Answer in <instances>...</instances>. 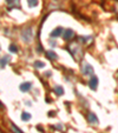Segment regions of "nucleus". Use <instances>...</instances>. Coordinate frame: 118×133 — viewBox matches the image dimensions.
I'll use <instances>...</instances> for the list:
<instances>
[{"instance_id":"nucleus-9","label":"nucleus","mask_w":118,"mask_h":133,"mask_svg":"<svg viewBox=\"0 0 118 133\" xmlns=\"http://www.w3.org/2000/svg\"><path fill=\"white\" fill-rule=\"evenodd\" d=\"M46 57H47L50 60H57V58H58L57 53H54L53 51H47V52H46Z\"/></svg>"},{"instance_id":"nucleus-12","label":"nucleus","mask_w":118,"mask_h":133,"mask_svg":"<svg viewBox=\"0 0 118 133\" xmlns=\"http://www.w3.org/2000/svg\"><path fill=\"white\" fill-rule=\"evenodd\" d=\"M10 125H11V128H12V131H13L14 133H24L21 130H20V128H19V127H18V126H15L13 123H11Z\"/></svg>"},{"instance_id":"nucleus-5","label":"nucleus","mask_w":118,"mask_h":133,"mask_svg":"<svg viewBox=\"0 0 118 133\" xmlns=\"http://www.w3.org/2000/svg\"><path fill=\"white\" fill-rule=\"evenodd\" d=\"M31 87H32V84L31 83H23L20 86H19V88H20V91L21 92H27V91H30L31 90Z\"/></svg>"},{"instance_id":"nucleus-13","label":"nucleus","mask_w":118,"mask_h":133,"mask_svg":"<svg viewBox=\"0 0 118 133\" xmlns=\"http://www.w3.org/2000/svg\"><path fill=\"white\" fill-rule=\"evenodd\" d=\"M31 119V114L27 113V112H24L23 114H21V120H24V121H27Z\"/></svg>"},{"instance_id":"nucleus-4","label":"nucleus","mask_w":118,"mask_h":133,"mask_svg":"<svg viewBox=\"0 0 118 133\" xmlns=\"http://www.w3.org/2000/svg\"><path fill=\"white\" fill-rule=\"evenodd\" d=\"M88 120L90 124H93V125L98 124V118H97V115H96L94 113H92V112H90L88 114Z\"/></svg>"},{"instance_id":"nucleus-2","label":"nucleus","mask_w":118,"mask_h":133,"mask_svg":"<svg viewBox=\"0 0 118 133\" xmlns=\"http://www.w3.org/2000/svg\"><path fill=\"white\" fill-rule=\"evenodd\" d=\"M97 85H98V78H97L96 75H91L90 81H88V86H90V88L93 90V91H96V90H97Z\"/></svg>"},{"instance_id":"nucleus-8","label":"nucleus","mask_w":118,"mask_h":133,"mask_svg":"<svg viewBox=\"0 0 118 133\" xmlns=\"http://www.w3.org/2000/svg\"><path fill=\"white\" fill-rule=\"evenodd\" d=\"M6 4L10 7H20V1L19 0H6Z\"/></svg>"},{"instance_id":"nucleus-14","label":"nucleus","mask_w":118,"mask_h":133,"mask_svg":"<svg viewBox=\"0 0 118 133\" xmlns=\"http://www.w3.org/2000/svg\"><path fill=\"white\" fill-rule=\"evenodd\" d=\"M27 4L30 7H35L38 5V0H27Z\"/></svg>"},{"instance_id":"nucleus-3","label":"nucleus","mask_w":118,"mask_h":133,"mask_svg":"<svg viewBox=\"0 0 118 133\" xmlns=\"http://www.w3.org/2000/svg\"><path fill=\"white\" fill-rule=\"evenodd\" d=\"M83 74L84 75H93V67L90 64H84L83 66Z\"/></svg>"},{"instance_id":"nucleus-11","label":"nucleus","mask_w":118,"mask_h":133,"mask_svg":"<svg viewBox=\"0 0 118 133\" xmlns=\"http://www.w3.org/2000/svg\"><path fill=\"white\" fill-rule=\"evenodd\" d=\"M54 92H56L58 96H63V94H64V88H63L61 86L57 85V86H54Z\"/></svg>"},{"instance_id":"nucleus-17","label":"nucleus","mask_w":118,"mask_h":133,"mask_svg":"<svg viewBox=\"0 0 118 133\" xmlns=\"http://www.w3.org/2000/svg\"><path fill=\"white\" fill-rule=\"evenodd\" d=\"M90 40V37H79V41H83V42H86Z\"/></svg>"},{"instance_id":"nucleus-7","label":"nucleus","mask_w":118,"mask_h":133,"mask_svg":"<svg viewBox=\"0 0 118 133\" xmlns=\"http://www.w3.org/2000/svg\"><path fill=\"white\" fill-rule=\"evenodd\" d=\"M63 32H64L63 27H57L54 31L51 32V38H57V37H59V35H61Z\"/></svg>"},{"instance_id":"nucleus-1","label":"nucleus","mask_w":118,"mask_h":133,"mask_svg":"<svg viewBox=\"0 0 118 133\" xmlns=\"http://www.w3.org/2000/svg\"><path fill=\"white\" fill-rule=\"evenodd\" d=\"M21 37H23V40L25 42H31L32 41V38H33V34H32V28L31 27H27L25 30H23L21 32Z\"/></svg>"},{"instance_id":"nucleus-10","label":"nucleus","mask_w":118,"mask_h":133,"mask_svg":"<svg viewBox=\"0 0 118 133\" xmlns=\"http://www.w3.org/2000/svg\"><path fill=\"white\" fill-rule=\"evenodd\" d=\"M8 61H10V57L8 55H2L1 57V68H5V66L7 65Z\"/></svg>"},{"instance_id":"nucleus-15","label":"nucleus","mask_w":118,"mask_h":133,"mask_svg":"<svg viewBox=\"0 0 118 133\" xmlns=\"http://www.w3.org/2000/svg\"><path fill=\"white\" fill-rule=\"evenodd\" d=\"M34 66L37 67V68H43V67L45 66V64H44L43 61H39V60H37V61H34Z\"/></svg>"},{"instance_id":"nucleus-6","label":"nucleus","mask_w":118,"mask_h":133,"mask_svg":"<svg viewBox=\"0 0 118 133\" xmlns=\"http://www.w3.org/2000/svg\"><path fill=\"white\" fill-rule=\"evenodd\" d=\"M73 34H74V32H73V30H71V28H67V30H65L64 31V39L65 40H70L72 37H73Z\"/></svg>"},{"instance_id":"nucleus-16","label":"nucleus","mask_w":118,"mask_h":133,"mask_svg":"<svg viewBox=\"0 0 118 133\" xmlns=\"http://www.w3.org/2000/svg\"><path fill=\"white\" fill-rule=\"evenodd\" d=\"M10 52H12V53H17V52H18V48H17V46L12 44V45L10 46Z\"/></svg>"}]
</instances>
